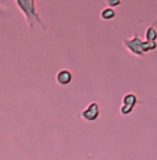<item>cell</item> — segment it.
<instances>
[{"label": "cell", "mask_w": 157, "mask_h": 160, "mask_svg": "<svg viewBox=\"0 0 157 160\" xmlns=\"http://www.w3.org/2000/svg\"><path fill=\"white\" fill-rule=\"evenodd\" d=\"M36 0H15V4L18 10L22 12V15L25 17L26 24H28L29 29H33L35 22H37L39 25H42L43 29L44 28V22L42 21V18L39 17L37 11H36Z\"/></svg>", "instance_id": "obj_1"}, {"label": "cell", "mask_w": 157, "mask_h": 160, "mask_svg": "<svg viewBox=\"0 0 157 160\" xmlns=\"http://www.w3.org/2000/svg\"><path fill=\"white\" fill-rule=\"evenodd\" d=\"M99 115H101V109H99V105L98 102H91V104H88L86 109H83L81 113H80V116H81L83 120H86V122H94L99 118Z\"/></svg>", "instance_id": "obj_2"}, {"label": "cell", "mask_w": 157, "mask_h": 160, "mask_svg": "<svg viewBox=\"0 0 157 160\" xmlns=\"http://www.w3.org/2000/svg\"><path fill=\"white\" fill-rule=\"evenodd\" d=\"M142 44H143V42L136 35L134 36L132 39L124 40L125 48L128 50L130 52H132L134 55H136V57H142L143 54H145V52H143V50H142Z\"/></svg>", "instance_id": "obj_3"}, {"label": "cell", "mask_w": 157, "mask_h": 160, "mask_svg": "<svg viewBox=\"0 0 157 160\" xmlns=\"http://www.w3.org/2000/svg\"><path fill=\"white\" fill-rule=\"evenodd\" d=\"M121 106H120V113L121 115H128V113L132 112L134 106L136 105V102H138V98H136L135 94H125L124 97H123L121 99Z\"/></svg>", "instance_id": "obj_4"}, {"label": "cell", "mask_w": 157, "mask_h": 160, "mask_svg": "<svg viewBox=\"0 0 157 160\" xmlns=\"http://www.w3.org/2000/svg\"><path fill=\"white\" fill-rule=\"evenodd\" d=\"M55 80L59 86H68L73 80V75L69 69H61L55 76Z\"/></svg>", "instance_id": "obj_5"}, {"label": "cell", "mask_w": 157, "mask_h": 160, "mask_svg": "<svg viewBox=\"0 0 157 160\" xmlns=\"http://www.w3.org/2000/svg\"><path fill=\"white\" fill-rule=\"evenodd\" d=\"M115 17H116V11H115V8H112V7H105L101 11V18L103 21H110V19H113Z\"/></svg>", "instance_id": "obj_6"}, {"label": "cell", "mask_w": 157, "mask_h": 160, "mask_svg": "<svg viewBox=\"0 0 157 160\" xmlns=\"http://www.w3.org/2000/svg\"><path fill=\"white\" fill-rule=\"evenodd\" d=\"M145 39L149 40V42H156L157 39V31L155 26H149L145 32Z\"/></svg>", "instance_id": "obj_7"}, {"label": "cell", "mask_w": 157, "mask_h": 160, "mask_svg": "<svg viewBox=\"0 0 157 160\" xmlns=\"http://www.w3.org/2000/svg\"><path fill=\"white\" fill-rule=\"evenodd\" d=\"M156 47H157L156 42H149V40H145V42H143V44H142V50H143V52L153 51V50H156Z\"/></svg>", "instance_id": "obj_8"}, {"label": "cell", "mask_w": 157, "mask_h": 160, "mask_svg": "<svg viewBox=\"0 0 157 160\" xmlns=\"http://www.w3.org/2000/svg\"><path fill=\"white\" fill-rule=\"evenodd\" d=\"M105 2H106V4H108V7H112V8L119 7V6L121 4V0H105Z\"/></svg>", "instance_id": "obj_9"}]
</instances>
